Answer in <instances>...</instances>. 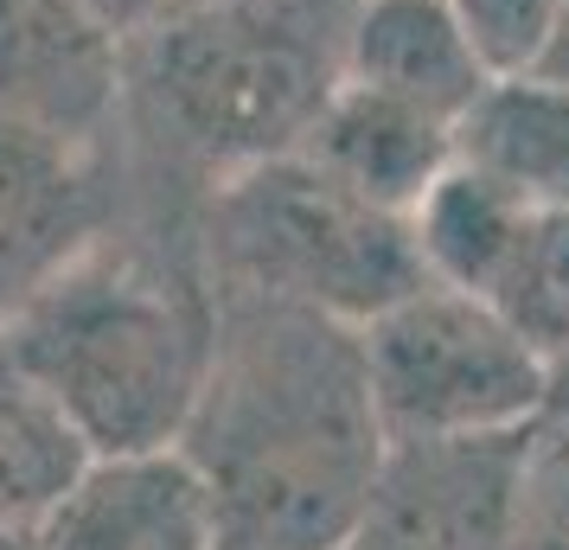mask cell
Instances as JSON below:
<instances>
[{"label": "cell", "instance_id": "obj_1", "mask_svg": "<svg viewBox=\"0 0 569 550\" xmlns=\"http://www.w3.org/2000/svg\"><path fill=\"white\" fill-rule=\"evenodd\" d=\"M173 448L206 493L211 550H339L390 448L359 327L218 294L211 366Z\"/></svg>", "mask_w": 569, "mask_h": 550}, {"label": "cell", "instance_id": "obj_2", "mask_svg": "<svg viewBox=\"0 0 569 550\" xmlns=\"http://www.w3.org/2000/svg\"><path fill=\"white\" fill-rule=\"evenodd\" d=\"M192 206L129 186L116 224L0 327L90 454L173 448L206 384L218 294L199 269Z\"/></svg>", "mask_w": 569, "mask_h": 550}, {"label": "cell", "instance_id": "obj_3", "mask_svg": "<svg viewBox=\"0 0 569 550\" xmlns=\"http://www.w3.org/2000/svg\"><path fill=\"white\" fill-rule=\"evenodd\" d=\"M359 0H206L129 52L116 154L134 186L206 192L301 148L346 71Z\"/></svg>", "mask_w": 569, "mask_h": 550}, {"label": "cell", "instance_id": "obj_4", "mask_svg": "<svg viewBox=\"0 0 569 550\" xmlns=\"http://www.w3.org/2000/svg\"><path fill=\"white\" fill-rule=\"evenodd\" d=\"M192 243L211 294H250L365 327L422 282L410 224L359 199L301 148L231 167L199 192Z\"/></svg>", "mask_w": 569, "mask_h": 550}, {"label": "cell", "instance_id": "obj_5", "mask_svg": "<svg viewBox=\"0 0 569 550\" xmlns=\"http://www.w3.org/2000/svg\"><path fill=\"white\" fill-rule=\"evenodd\" d=\"M365 384L390 442L538 429L550 366L492 301L416 282L359 327Z\"/></svg>", "mask_w": 569, "mask_h": 550}, {"label": "cell", "instance_id": "obj_6", "mask_svg": "<svg viewBox=\"0 0 569 550\" xmlns=\"http://www.w3.org/2000/svg\"><path fill=\"white\" fill-rule=\"evenodd\" d=\"M531 429L390 442L339 550H518Z\"/></svg>", "mask_w": 569, "mask_h": 550}, {"label": "cell", "instance_id": "obj_7", "mask_svg": "<svg viewBox=\"0 0 569 550\" xmlns=\"http://www.w3.org/2000/svg\"><path fill=\"white\" fill-rule=\"evenodd\" d=\"M129 199L116 141L71 148L20 122H0V327L116 224Z\"/></svg>", "mask_w": 569, "mask_h": 550}, {"label": "cell", "instance_id": "obj_8", "mask_svg": "<svg viewBox=\"0 0 569 550\" xmlns=\"http://www.w3.org/2000/svg\"><path fill=\"white\" fill-rule=\"evenodd\" d=\"M129 52L83 0H0V122L103 148L122 129Z\"/></svg>", "mask_w": 569, "mask_h": 550}, {"label": "cell", "instance_id": "obj_9", "mask_svg": "<svg viewBox=\"0 0 569 550\" xmlns=\"http://www.w3.org/2000/svg\"><path fill=\"white\" fill-rule=\"evenodd\" d=\"M32 550H211V512L180 448L90 454L32 524Z\"/></svg>", "mask_w": 569, "mask_h": 550}, {"label": "cell", "instance_id": "obj_10", "mask_svg": "<svg viewBox=\"0 0 569 550\" xmlns=\"http://www.w3.org/2000/svg\"><path fill=\"white\" fill-rule=\"evenodd\" d=\"M339 78L455 129L467 103L492 83V71L467 46L448 0H359L352 27H346V71Z\"/></svg>", "mask_w": 569, "mask_h": 550}, {"label": "cell", "instance_id": "obj_11", "mask_svg": "<svg viewBox=\"0 0 569 550\" xmlns=\"http://www.w3.org/2000/svg\"><path fill=\"white\" fill-rule=\"evenodd\" d=\"M301 154L313 167H327L339 186H352L359 199L403 218L436 186L441 167L455 160V129L410 103H390L378 90H359V83L339 78L327 109L301 134Z\"/></svg>", "mask_w": 569, "mask_h": 550}, {"label": "cell", "instance_id": "obj_12", "mask_svg": "<svg viewBox=\"0 0 569 550\" xmlns=\"http://www.w3.org/2000/svg\"><path fill=\"white\" fill-rule=\"evenodd\" d=\"M455 160L538 211H569V83L492 78L455 122Z\"/></svg>", "mask_w": 569, "mask_h": 550}, {"label": "cell", "instance_id": "obj_13", "mask_svg": "<svg viewBox=\"0 0 569 550\" xmlns=\"http://www.w3.org/2000/svg\"><path fill=\"white\" fill-rule=\"evenodd\" d=\"M538 206L512 199L499 180L473 173L467 160H448L436 173V186L403 211L410 224V250L422 262V282H441V289H461L487 301L492 276L506 269L525 218Z\"/></svg>", "mask_w": 569, "mask_h": 550}, {"label": "cell", "instance_id": "obj_14", "mask_svg": "<svg viewBox=\"0 0 569 550\" xmlns=\"http://www.w3.org/2000/svg\"><path fill=\"white\" fill-rule=\"evenodd\" d=\"M90 448L52 410V397L32 384L20 359L0 340V531H32L52 512V499L78 480Z\"/></svg>", "mask_w": 569, "mask_h": 550}, {"label": "cell", "instance_id": "obj_15", "mask_svg": "<svg viewBox=\"0 0 569 550\" xmlns=\"http://www.w3.org/2000/svg\"><path fill=\"white\" fill-rule=\"evenodd\" d=\"M487 301L512 320L525 340L538 346V359L569 352V211H531L518 231L506 269L492 276Z\"/></svg>", "mask_w": 569, "mask_h": 550}, {"label": "cell", "instance_id": "obj_16", "mask_svg": "<svg viewBox=\"0 0 569 550\" xmlns=\"http://www.w3.org/2000/svg\"><path fill=\"white\" fill-rule=\"evenodd\" d=\"M448 7H455L467 46L480 52L492 78H518V71L538 64L563 0H448Z\"/></svg>", "mask_w": 569, "mask_h": 550}, {"label": "cell", "instance_id": "obj_17", "mask_svg": "<svg viewBox=\"0 0 569 550\" xmlns=\"http://www.w3.org/2000/svg\"><path fill=\"white\" fill-rule=\"evenodd\" d=\"M518 550H569V442L550 429H531Z\"/></svg>", "mask_w": 569, "mask_h": 550}, {"label": "cell", "instance_id": "obj_18", "mask_svg": "<svg viewBox=\"0 0 569 550\" xmlns=\"http://www.w3.org/2000/svg\"><path fill=\"white\" fill-rule=\"evenodd\" d=\"M83 7L97 13V27H103L122 52H134V46H141V39H154L167 20H180L192 0H83Z\"/></svg>", "mask_w": 569, "mask_h": 550}, {"label": "cell", "instance_id": "obj_19", "mask_svg": "<svg viewBox=\"0 0 569 550\" xmlns=\"http://www.w3.org/2000/svg\"><path fill=\"white\" fill-rule=\"evenodd\" d=\"M538 429H550V436H563L569 442V352L563 359H550V378H543V417Z\"/></svg>", "mask_w": 569, "mask_h": 550}, {"label": "cell", "instance_id": "obj_20", "mask_svg": "<svg viewBox=\"0 0 569 550\" xmlns=\"http://www.w3.org/2000/svg\"><path fill=\"white\" fill-rule=\"evenodd\" d=\"M531 78H550V83H569V0L557 7V27L543 39L538 64H531Z\"/></svg>", "mask_w": 569, "mask_h": 550}, {"label": "cell", "instance_id": "obj_21", "mask_svg": "<svg viewBox=\"0 0 569 550\" xmlns=\"http://www.w3.org/2000/svg\"><path fill=\"white\" fill-rule=\"evenodd\" d=\"M0 550H32V531H0Z\"/></svg>", "mask_w": 569, "mask_h": 550}, {"label": "cell", "instance_id": "obj_22", "mask_svg": "<svg viewBox=\"0 0 569 550\" xmlns=\"http://www.w3.org/2000/svg\"><path fill=\"white\" fill-rule=\"evenodd\" d=\"M192 7H206V0H192Z\"/></svg>", "mask_w": 569, "mask_h": 550}]
</instances>
